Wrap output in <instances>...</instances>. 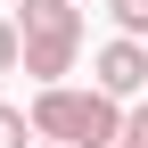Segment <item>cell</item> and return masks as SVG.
<instances>
[{
  "instance_id": "obj_5",
  "label": "cell",
  "mask_w": 148,
  "mask_h": 148,
  "mask_svg": "<svg viewBox=\"0 0 148 148\" xmlns=\"http://www.w3.org/2000/svg\"><path fill=\"white\" fill-rule=\"evenodd\" d=\"M115 16V41H148V0H107Z\"/></svg>"
},
{
  "instance_id": "obj_4",
  "label": "cell",
  "mask_w": 148,
  "mask_h": 148,
  "mask_svg": "<svg viewBox=\"0 0 148 148\" xmlns=\"http://www.w3.org/2000/svg\"><path fill=\"white\" fill-rule=\"evenodd\" d=\"M74 49H82V41H25V49H16V74H33V90H58L74 74Z\"/></svg>"
},
{
  "instance_id": "obj_7",
  "label": "cell",
  "mask_w": 148,
  "mask_h": 148,
  "mask_svg": "<svg viewBox=\"0 0 148 148\" xmlns=\"http://www.w3.org/2000/svg\"><path fill=\"white\" fill-rule=\"evenodd\" d=\"M123 148H148V99L123 107Z\"/></svg>"
},
{
  "instance_id": "obj_8",
  "label": "cell",
  "mask_w": 148,
  "mask_h": 148,
  "mask_svg": "<svg viewBox=\"0 0 148 148\" xmlns=\"http://www.w3.org/2000/svg\"><path fill=\"white\" fill-rule=\"evenodd\" d=\"M16 49H25V41H16V25L0 16V74H16Z\"/></svg>"
},
{
  "instance_id": "obj_9",
  "label": "cell",
  "mask_w": 148,
  "mask_h": 148,
  "mask_svg": "<svg viewBox=\"0 0 148 148\" xmlns=\"http://www.w3.org/2000/svg\"><path fill=\"white\" fill-rule=\"evenodd\" d=\"M33 148H49V140H33Z\"/></svg>"
},
{
  "instance_id": "obj_6",
  "label": "cell",
  "mask_w": 148,
  "mask_h": 148,
  "mask_svg": "<svg viewBox=\"0 0 148 148\" xmlns=\"http://www.w3.org/2000/svg\"><path fill=\"white\" fill-rule=\"evenodd\" d=\"M0 148H33V123H25V107H0Z\"/></svg>"
},
{
  "instance_id": "obj_1",
  "label": "cell",
  "mask_w": 148,
  "mask_h": 148,
  "mask_svg": "<svg viewBox=\"0 0 148 148\" xmlns=\"http://www.w3.org/2000/svg\"><path fill=\"white\" fill-rule=\"evenodd\" d=\"M25 123H33V140H49V148H115L123 140V107L99 99V90H74V82L33 90Z\"/></svg>"
},
{
  "instance_id": "obj_10",
  "label": "cell",
  "mask_w": 148,
  "mask_h": 148,
  "mask_svg": "<svg viewBox=\"0 0 148 148\" xmlns=\"http://www.w3.org/2000/svg\"><path fill=\"white\" fill-rule=\"evenodd\" d=\"M115 148H123V140H115Z\"/></svg>"
},
{
  "instance_id": "obj_2",
  "label": "cell",
  "mask_w": 148,
  "mask_h": 148,
  "mask_svg": "<svg viewBox=\"0 0 148 148\" xmlns=\"http://www.w3.org/2000/svg\"><path fill=\"white\" fill-rule=\"evenodd\" d=\"M90 90L115 99V107L148 99V41H107L99 58H90Z\"/></svg>"
},
{
  "instance_id": "obj_3",
  "label": "cell",
  "mask_w": 148,
  "mask_h": 148,
  "mask_svg": "<svg viewBox=\"0 0 148 148\" xmlns=\"http://www.w3.org/2000/svg\"><path fill=\"white\" fill-rule=\"evenodd\" d=\"M8 25H16V41H82V8L74 0H25Z\"/></svg>"
}]
</instances>
